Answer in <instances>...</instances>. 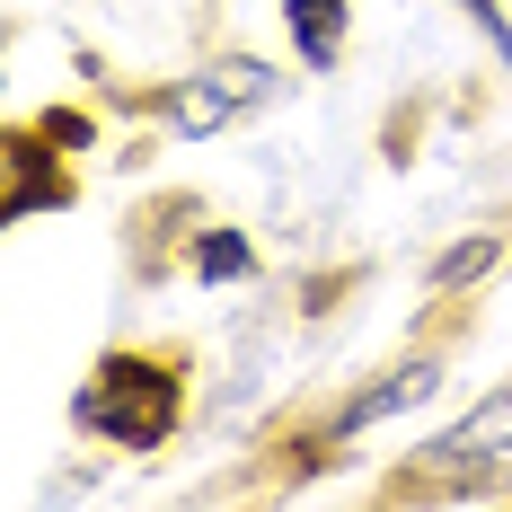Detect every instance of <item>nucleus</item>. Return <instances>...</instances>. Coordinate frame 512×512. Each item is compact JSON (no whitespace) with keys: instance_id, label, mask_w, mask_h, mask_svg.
Instances as JSON below:
<instances>
[{"instance_id":"1","label":"nucleus","mask_w":512,"mask_h":512,"mask_svg":"<svg viewBox=\"0 0 512 512\" xmlns=\"http://www.w3.org/2000/svg\"><path fill=\"white\" fill-rule=\"evenodd\" d=\"M71 424L115 451H159L186 424V362L177 354H98V371L71 389Z\"/></svg>"},{"instance_id":"2","label":"nucleus","mask_w":512,"mask_h":512,"mask_svg":"<svg viewBox=\"0 0 512 512\" xmlns=\"http://www.w3.org/2000/svg\"><path fill=\"white\" fill-rule=\"evenodd\" d=\"M274 98H292L283 71H265V62H248V53H221V62H204V71L151 89V115L177 133V142H212V133H230L239 115H256V106H274Z\"/></svg>"},{"instance_id":"3","label":"nucleus","mask_w":512,"mask_h":512,"mask_svg":"<svg viewBox=\"0 0 512 512\" xmlns=\"http://www.w3.org/2000/svg\"><path fill=\"white\" fill-rule=\"evenodd\" d=\"M415 468H433L442 495H460V504L504 495L512 486V389H495L486 407H468L451 433H433V442L415 451Z\"/></svg>"},{"instance_id":"4","label":"nucleus","mask_w":512,"mask_h":512,"mask_svg":"<svg viewBox=\"0 0 512 512\" xmlns=\"http://www.w3.org/2000/svg\"><path fill=\"white\" fill-rule=\"evenodd\" d=\"M424 398H442V354H407V362H389L371 389L336 398L327 424H318V442H354V433H371V424H398V415H415Z\"/></svg>"},{"instance_id":"5","label":"nucleus","mask_w":512,"mask_h":512,"mask_svg":"<svg viewBox=\"0 0 512 512\" xmlns=\"http://www.w3.org/2000/svg\"><path fill=\"white\" fill-rule=\"evenodd\" d=\"M71 204V177H62V142L45 124L9 133V221H36V212H62Z\"/></svg>"},{"instance_id":"6","label":"nucleus","mask_w":512,"mask_h":512,"mask_svg":"<svg viewBox=\"0 0 512 512\" xmlns=\"http://www.w3.org/2000/svg\"><path fill=\"white\" fill-rule=\"evenodd\" d=\"M283 27H292L301 71H345V27H354L345 0H283Z\"/></svg>"},{"instance_id":"7","label":"nucleus","mask_w":512,"mask_h":512,"mask_svg":"<svg viewBox=\"0 0 512 512\" xmlns=\"http://www.w3.org/2000/svg\"><path fill=\"white\" fill-rule=\"evenodd\" d=\"M186 274L195 283H256V239L230 230V221H212V230H195V248H186Z\"/></svg>"},{"instance_id":"8","label":"nucleus","mask_w":512,"mask_h":512,"mask_svg":"<svg viewBox=\"0 0 512 512\" xmlns=\"http://www.w3.org/2000/svg\"><path fill=\"white\" fill-rule=\"evenodd\" d=\"M504 256H512V239H504V230H477V239H460V248H451L442 265H433V292L451 301V292H468L477 274H495Z\"/></svg>"},{"instance_id":"9","label":"nucleus","mask_w":512,"mask_h":512,"mask_svg":"<svg viewBox=\"0 0 512 512\" xmlns=\"http://www.w3.org/2000/svg\"><path fill=\"white\" fill-rule=\"evenodd\" d=\"M451 9H468V18H477V36H486V53H495V62L512 71V18H504V0H451Z\"/></svg>"}]
</instances>
